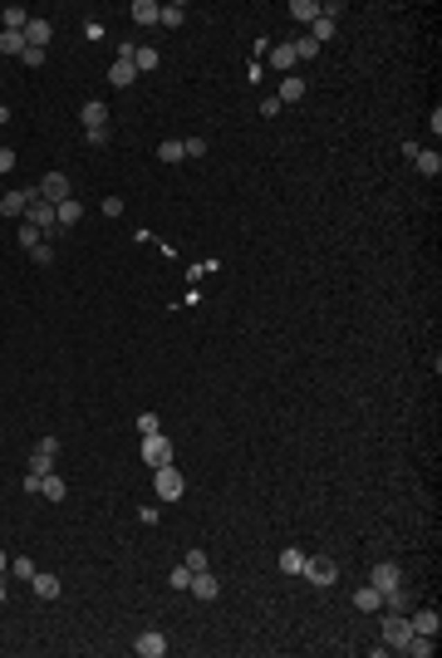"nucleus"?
Returning <instances> with one entry per match:
<instances>
[{
    "label": "nucleus",
    "mask_w": 442,
    "mask_h": 658,
    "mask_svg": "<svg viewBox=\"0 0 442 658\" xmlns=\"http://www.w3.org/2000/svg\"><path fill=\"white\" fill-rule=\"evenodd\" d=\"M138 432H143V437H152V432H162V427H157V413H143V418H138Z\"/></svg>",
    "instance_id": "c9c22d12"
},
{
    "label": "nucleus",
    "mask_w": 442,
    "mask_h": 658,
    "mask_svg": "<svg viewBox=\"0 0 442 658\" xmlns=\"http://www.w3.org/2000/svg\"><path fill=\"white\" fill-rule=\"evenodd\" d=\"M157 157H162V162H182V143H177V138L157 143Z\"/></svg>",
    "instance_id": "c756f323"
},
{
    "label": "nucleus",
    "mask_w": 442,
    "mask_h": 658,
    "mask_svg": "<svg viewBox=\"0 0 442 658\" xmlns=\"http://www.w3.org/2000/svg\"><path fill=\"white\" fill-rule=\"evenodd\" d=\"M270 64H275V69H295V44H275Z\"/></svg>",
    "instance_id": "bb28decb"
},
{
    "label": "nucleus",
    "mask_w": 442,
    "mask_h": 658,
    "mask_svg": "<svg viewBox=\"0 0 442 658\" xmlns=\"http://www.w3.org/2000/svg\"><path fill=\"white\" fill-rule=\"evenodd\" d=\"M20 60H25L30 69H39V64H44V49H25V54H20Z\"/></svg>",
    "instance_id": "ea45409f"
},
{
    "label": "nucleus",
    "mask_w": 442,
    "mask_h": 658,
    "mask_svg": "<svg viewBox=\"0 0 442 658\" xmlns=\"http://www.w3.org/2000/svg\"><path fill=\"white\" fill-rule=\"evenodd\" d=\"M30 44H25V35H15V30H0V54H25Z\"/></svg>",
    "instance_id": "b1692460"
},
{
    "label": "nucleus",
    "mask_w": 442,
    "mask_h": 658,
    "mask_svg": "<svg viewBox=\"0 0 442 658\" xmlns=\"http://www.w3.org/2000/svg\"><path fill=\"white\" fill-rule=\"evenodd\" d=\"M378 594H394L398 585H403V570L398 565H389V560H383V565H373V580H369Z\"/></svg>",
    "instance_id": "6e6552de"
},
{
    "label": "nucleus",
    "mask_w": 442,
    "mask_h": 658,
    "mask_svg": "<svg viewBox=\"0 0 442 658\" xmlns=\"http://www.w3.org/2000/svg\"><path fill=\"white\" fill-rule=\"evenodd\" d=\"M10 570H15L20 580H35V570H39V565H35L30 555H20V560H10Z\"/></svg>",
    "instance_id": "2f4dec72"
},
{
    "label": "nucleus",
    "mask_w": 442,
    "mask_h": 658,
    "mask_svg": "<svg viewBox=\"0 0 442 658\" xmlns=\"http://www.w3.org/2000/svg\"><path fill=\"white\" fill-rule=\"evenodd\" d=\"M354 605H359V610H369V614H373V610H383V594H378V589H373V585H364V589H359V594H354Z\"/></svg>",
    "instance_id": "5701e85b"
},
{
    "label": "nucleus",
    "mask_w": 442,
    "mask_h": 658,
    "mask_svg": "<svg viewBox=\"0 0 442 658\" xmlns=\"http://www.w3.org/2000/svg\"><path fill=\"white\" fill-rule=\"evenodd\" d=\"M300 575H305L310 585H319V589H324V585H335V580H339V565H335V560H324V555H315V560L305 555V570H300Z\"/></svg>",
    "instance_id": "7ed1b4c3"
},
{
    "label": "nucleus",
    "mask_w": 442,
    "mask_h": 658,
    "mask_svg": "<svg viewBox=\"0 0 442 658\" xmlns=\"http://www.w3.org/2000/svg\"><path fill=\"white\" fill-rule=\"evenodd\" d=\"M0 25H6V30H15V35H25V25H30V10H20V6H6V10H0Z\"/></svg>",
    "instance_id": "a211bd4d"
},
{
    "label": "nucleus",
    "mask_w": 442,
    "mask_h": 658,
    "mask_svg": "<svg viewBox=\"0 0 442 658\" xmlns=\"http://www.w3.org/2000/svg\"><path fill=\"white\" fill-rule=\"evenodd\" d=\"M335 30H339L335 20H324V15H319V20H315V35H310V39H315V44H319V39H335Z\"/></svg>",
    "instance_id": "7c9ffc66"
},
{
    "label": "nucleus",
    "mask_w": 442,
    "mask_h": 658,
    "mask_svg": "<svg viewBox=\"0 0 442 658\" xmlns=\"http://www.w3.org/2000/svg\"><path fill=\"white\" fill-rule=\"evenodd\" d=\"M133 653H138V658H162V653H168V639H162L157 629H148V634L133 639Z\"/></svg>",
    "instance_id": "9d476101"
},
{
    "label": "nucleus",
    "mask_w": 442,
    "mask_h": 658,
    "mask_svg": "<svg viewBox=\"0 0 442 658\" xmlns=\"http://www.w3.org/2000/svg\"><path fill=\"white\" fill-rule=\"evenodd\" d=\"M79 123H84V133H103V128H108V103H103V98H89V103L79 108Z\"/></svg>",
    "instance_id": "39448f33"
},
{
    "label": "nucleus",
    "mask_w": 442,
    "mask_h": 658,
    "mask_svg": "<svg viewBox=\"0 0 442 658\" xmlns=\"http://www.w3.org/2000/svg\"><path fill=\"white\" fill-rule=\"evenodd\" d=\"M30 192H35V187H15V192H6V197H0V216H25Z\"/></svg>",
    "instance_id": "ddd939ff"
},
{
    "label": "nucleus",
    "mask_w": 442,
    "mask_h": 658,
    "mask_svg": "<svg viewBox=\"0 0 442 658\" xmlns=\"http://www.w3.org/2000/svg\"><path fill=\"white\" fill-rule=\"evenodd\" d=\"M6 123H10V108H6V103H0V128H6Z\"/></svg>",
    "instance_id": "79ce46f5"
},
{
    "label": "nucleus",
    "mask_w": 442,
    "mask_h": 658,
    "mask_svg": "<svg viewBox=\"0 0 442 658\" xmlns=\"http://www.w3.org/2000/svg\"><path fill=\"white\" fill-rule=\"evenodd\" d=\"M157 15H162V10L152 6V0H138V6H133V20H138V25H157Z\"/></svg>",
    "instance_id": "cd10ccee"
},
{
    "label": "nucleus",
    "mask_w": 442,
    "mask_h": 658,
    "mask_svg": "<svg viewBox=\"0 0 442 658\" xmlns=\"http://www.w3.org/2000/svg\"><path fill=\"white\" fill-rule=\"evenodd\" d=\"M182 497V472L168 462V467H157V501H177Z\"/></svg>",
    "instance_id": "423d86ee"
},
{
    "label": "nucleus",
    "mask_w": 442,
    "mask_h": 658,
    "mask_svg": "<svg viewBox=\"0 0 442 658\" xmlns=\"http://www.w3.org/2000/svg\"><path fill=\"white\" fill-rule=\"evenodd\" d=\"M133 69H138V74H143V69H157V49H152V44H138V49H133Z\"/></svg>",
    "instance_id": "393cba45"
},
{
    "label": "nucleus",
    "mask_w": 442,
    "mask_h": 658,
    "mask_svg": "<svg viewBox=\"0 0 442 658\" xmlns=\"http://www.w3.org/2000/svg\"><path fill=\"white\" fill-rule=\"evenodd\" d=\"M54 452H60V443H54V437H44V443L30 452V472L35 477H44V472H54Z\"/></svg>",
    "instance_id": "1a4fd4ad"
},
{
    "label": "nucleus",
    "mask_w": 442,
    "mask_h": 658,
    "mask_svg": "<svg viewBox=\"0 0 442 658\" xmlns=\"http://www.w3.org/2000/svg\"><path fill=\"white\" fill-rule=\"evenodd\" d=\"M35 192H39L44 202H54V206H60V202H69V197H74V187H69V172H44Z\"/></svg>",
    "instance_id": "f03ea898"
},
{
    "label": "nucleus",
    "mask_w": 442,
    "mask_h": 658,
    "mask_svg": "<svg viewBox=\"0 0 442 658\" xmlns=\"http://www.w3.org/2000/svg\"><path fill=\"white\" fill-rule=\"evenodd\" d=\"M0 605H6V585H0Z\"/></svg>",
    "instance_id": "c03bdc74"
},
{
    "label": "nucleus",
    "mask_w": 442,
    "mask_h": 658,
    "mask_svg": "<svg viewBox=\"0 0 442 658\" xmlns=\"http://www.w3.org/2000/svg\"><path fill=\"white\" fill-rule=\"evenodd\" d=\"M290 15H295V20H310V25H315V20H319V6H315V0H290Z\"/></svg>",
    "instance_id": "a878e982"
},
{
    "label": "nucleus",
    "mask_w": 442,
    "mask_h": 658,
    "mask_svg": "<svg viewBox=\"0 0 442 658\" xmlns=\"http://www.w3.org/2000/svg\"><path fill=\"white\" fill-rule=\"evenodd\" d=\"M187 570H206V551H202V545H192V551H187V560H182Z\"/></svg>",
    "instance_id": "72a5a7b5"
},
{
    "label": "nucleus",
    "mask_w": 442,
    "mask_h": 658,
    "mask_svg": "<svg viewBox=\"0 0 442 658\" xmlns=\"http://www.w3.org/2000/svg\"><path fill=\"white\" fill-rule=\"evenodd\" d=\"M281 570H285V575H300V570H305V551H300V545H285V551H281Z\"/></svg>",
    "instance_id": "aec40b11"
},
{
    "label": "nucleus",
    "mask_w": 442,
    "mask_h": 658,
    "mask_svg": "<svg viewBox=\"0 0 442 658\" xmlns=\"http://www.w3.org/2000/svg\"><path fill=\"white\" fill-rule=\"evenodd\" d=\"M187 589H192L197 599H216V594H221V580H216L211 570H192V585H187Z\"/></svg>",
    "instance_id": "f8f14e48"
},
{
    "label": "nucleus",
    "mask_w": 442,
    "mask_h": 658,
    "mask_svg": "<svg viewBox=\"0 0 442 658\" xmlns=\"http://www.w3.org/2000/svg\"><path fill=\"white\" fill-rule=\"evenodd\" d=\"M408 629H413V634H427V639H437L442 619H437V610H418V614L408 619Z\"/></svg>",
    "instance_id": "2eb2a0df"
},
{
    "label": "nucleus",
    "mask_w": 442,
    "mask_h": 658,
    "mask_svg": "<svg viewBox=\"0 0 442 658\" xmlns=\"http://www.w3.org/2000/svg\"><path fill=\"white\" fill-rule=\"evenodd\" d=\"M383 639H389L394 648H403V643L413 639V629H408V614H398V610H389V614H383Z\"/></svg>",
    "instance_id": "0eeeda50"
},
{
    "label": "nucleus",
    "mask_w": 442,
    "mask_h": 658,
    "mask_svg": "<svg viewBox=\"0 0 442 658\" xmlns=\"http://www.w3.org/2000/svg\"><path fill=\"white\" fill-rule=\"evenodd\" d=\"M49 39H54V25H49V20H39V15H30V25H25V44H30V49H44Z\"/></svg>",
    "instance_id": "9b49d317"
},
{
    "label": "nucleus",
    "mask_w": 442,
    "mask_h": 658,
    "mask_svg": "<svg viewBox=\"0 0 442 658\" xmlns=\"http://www.w3.org/2000/svg\"><path fill=\"white\" fill-rule=\"evenodd\" d=\"M30 256H35V265H49V260H54V251H49V246H44V241H39V246H35V251H30Z\"/></svg>",
    "instance_id": "58836bf2"
},
{
    "label": "nucleus",
    "mask_w": 442,
    "mask_h": 658,
    "mask_svg": "<svg viewBox=\"0 0 442 658\" xmlns=\"http://www.w3.org/2000/svg\"><path fill=\"white\" fill-rule=\"evenodd\" d=\"M25 226L35 231H49V236H64L60 222H54V202H44L39 192H30V206H25Z\"/></svg>",
    "instance_id": "f257e3e1"
},
{
    "label": "nucleus",
    "mask_w": 442,
    "mask_h": 658,
    "mask_svg": "<svg viewBox=\"0 0 442 658\" xmlns=\"http://www.w3.org/2000/svg\"><path fill=\"white\" fill-rule=\"evenodd\" d=\"M168 580H173V589H187V585H192V570H187V565H177Z\"/></svg>",
    "instance_id": "e433bc0d"
},
{
    "label": "nucleus",
    "mask_w": 442,
    "mask_h": 658,
    "mask_svg": "<svg viewBox=\"0 0 442 658\" xmlns=\"http://www.w3.org/2000/svg\"><path fill=\"white\" fill-rule=\"evenodd\" d=\"M275 98H281V103H300V98H305V79H295V74H290V79L281 84V94H275Z\"/></svg>",
    "instance_id": "4be33fe9"
},
{
    "label": "nucleus",
    "mask_w": 442,
    "mask_h": 658,
    "mask_svg": "<svg viewBox=\"0 0 442 658\" xmlns=\"http://www.w3.org/2000/svg\"><path fill=\"white\" fill-rule=\"evenodd\" d=\"M143 462L157 472V467H168L173 462V443H168V437H162V432H152V437H143Z\"/></svg>",
    "instance_id": "20e7f679"
},
{
    "label": "nucleus",
    "mask_w": 442,
    "mask_h": 658,
    "mask_svg": "<svg viewBox=\"0 0 442 658\" xmlns=\"http://www.w3.org/2000/svg\"><path fill=\"white\" fill-rule=\"evenodd\" d=\"M54 222H60V231H69V226L79 222V197H69V202L54 206Z\"/></svg>",
    "instance_id": "6ab92c4d"
},
{
    "label": "nucleus",
    "mask_w": 442,
    "mask_h": 658,
    "mask_svg": "<svg viewBox=\"0 0 442 658\" xmlns=\"http://www.w3.org/2000/svg\"><path fill=\"white\" fill-rule=\"evenodd\" d=\"M10 168H15V152H10V148H0V172H10Z\"/></svg>",
    "instance_id": "a19ab883"
},
{
    "label": "nucleus",
    "mask_w": 442,
    "mask_h": 658,
    "mask_svg": "<svg viewBox=\"0 0 442 658\" xmlns=\"http://www.w3.org/2000/svg\"><path fill=\"white\" fill-rule=\"evenodd\" d=\"M413 168H418L423 177H437V172H442V157H437V148H432V152H418V157H413Z\"/></svg>",
    "instance_id": "412c9836"
},
{
    "label": "nucleus",
    "mask_w": 442,
    "mask_h": 658,
    "mask_svg": "<svg viewBox=\"0 0 442 658\" xmlns=\"http://www.w3.org/2000/svg\"><path fill=\"white\" fill-rule=\"evenodd\" d=\"M182 20H187V10H182V6H162V15H157V25H168V30H177Z\"/></svg>",
    "instance_id": "c85d7f7f"
},
{
    "label": "nucleus",
    "mask_w": 442,
    "mask_h": 658,
    "mask_svg": "<svg viewBox=\"0 0 442 658\" xmlns=\"http://www.w3.org/2000/svg\"><path fill=\"white\" fill-rule=\"evenodd\" d=\"M30 589L39 594V599H60V575H49V570H35V580H30Z\"/></svg>",
    "instance_id": "4468645a"
},
{
    "label": "nucleus",
    "mask_w": 442,
    "mask_h": 658,
    "mask_svg": "<svg viewBox=\"0 0 442 658\" xmlns=\"http://www.w3.org/2000/svg\"><path fill=\"white\" fill-rule=\"evenodd\" d=\"M138 79V69H133V60H114V69H108V84L114 89H128Z\"/></svg>",
    "instance_id": "f3484780"
},
{
    "label": "nucleus",
    "mask_w": 442,
    "mask_h": 658,
    "mask_svg": "<svg viewBox=\"0 0 442 658\" xmlns=\"http://www.w3.org/2000/svg\"><path fill=\"white\" fill-rule=\"evenodd\" d=\"M315 54H319V44L305 35V39H295V60H315Z\"/></svg>",
    "instance_id": "473e14b6"
},
{
    "label": "nucleus",
    "mask_w": 442,
    "mask_h": 658,
    "mask_svg": "<svg viewBox=\"0 0 442 658\" xmlns=\"http://www.w3.org/2000/svg\"><path fill=\"white\" fill-rule=\"evenodd\" d=\"M6 570H10V560H6V551H0V575H6Z\"/></svg>",
    "instance_id": "37998d69"
},
{
    "label": "nucleus",
    "mask_w": 442,
    "mask_h": 658,
    "mask_svg": "<svg viewBox=\"0 0 442 658\" xmlns=\"http://www.w3.org/2000/svg\"><path fill=\"white\" fill-rule=\"evenodd\" d=\"M64 491H69V486H64L60 472H44V477H39V497H44V501H64Z\"/></svg>",
    "instance_id": "dca6fc26"
},
{
    "label": "nucleus",
    "mask_w": 442,
    "mask_h": 658,
    "mask_svg": "<svg viewBox=\"0 0 442 658\" xmlns=\"http://www.w3.org/2000/svg\"><path fill=\"white\" fill-rule=\"evenodd\" d=\"M20 246L35 251V246H39V231H35V226H20Z\"/></svg>",
    "instance_id": "4c0bfd02"
},
{
    "label": "nucleus",
    "mask_w": 442,
    "mask_h": 658,
    "mask_svg": "<svg viewBox=\"0 0 442 658\" xmlns=\"http://www.w3.org/2000/svg\"><path fill=\"white\" fill-rule=\"evenodd\" d=\"M202 152H206V138H187L182 143V157H202Z\"/></svg>",
    "instance_id": "f704fd0d"
}]
</instances>
